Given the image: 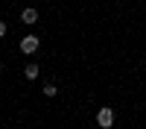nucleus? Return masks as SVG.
<instances>
[{"label":"nucleus","mask_w":146,"mask_h":129,"mask_svg":"<svg viewBox=\"0 0 146 129\" xmlns=\"http://www.w3.org/2000/svg\"><path fill=\"white\" fill-rule=\"evenodd\" d=\"M6 32H9V27H6V21H0V38H3Z\"/></svg>","instance_id":"nucleus-6"},{"label":"nucleus","mask_w":146,"mask_h":129,"mask_svg":"<svg viewBox=\"0 0 146 129\" xmlns=\"http://www.w3.org/2000/svg\"><path fill=\"white\" fill-rule=\"evenodd\" d=\"M38 47H41V41H38V35H23V38H21V53H27V56H32L35 50H38Z\"/></svg>","instance_id":"nucleus-2"},{"label":"nucleus","mask_w":146,"mask_h":129,"mask_svg":"<svg viewBox=\"0 0 146 129\" xmlns=\"http://www.w3.org/2000/svg\"><path fill=\"white\" fill-rule=\"evenodd\" d=\"M21 21H23V23H35V21H38V9H32V6H27V9L21 12Z\"/></svg>","instance_id":"nucleus-3"},{"label":"nucleus","mask_w":146,"mask_h":129,"mask_svg":"<svg viewBox=\"0 0 146 129\" xmlns=\"http://www.w3.org/2000/svg\"><path fill=\"white\" fill-rule=\"evenodd\" d=\"M23 76H27L29 82H35V79L41 76V70H38V65H27V68H23Z\"/></svg>","instance_id":"nucleus-4"},{"label":"nucleus","mask_w":146,"mask_h":129,"mask_svg":"<svg viewBox=\"0 0 146 129\" xmlns=\"http://www.w3.org/2000/svg\"><path fill=\"white\" fill-rule=\"evenodd\" d=\"M96 126L100 129H111L114 126V109L111 106H102V109L96 112Z\"/></svg>","instance_id":"nucleus-1"},{"label":"nucleus","mask_w":146,"mask_h":129,"mask_svg":"<svg viewBox=\"0 0 146 129\" xmlns=\"http://www.w3.org/2000/svg\"><path fill=\"white\" fill-rule=\"evenodd\" d=\"M0 70H3V62H0Z\"/></svg>","instance_id":"nucleus-7"},{"label":"nucleus","mask_w":146,"mask_h":129,"mask_svg":"<svg viewBox=\"0 0 146 129\" xmlns=\"http://www.w3.org/2000/svg\"><path fill=\"white\" fill-rule=\"evenodd\" d=\"M56 94H58V88L53 85V82H47L44 85V97H56Z\"/></svg>","instance_id":"nucleus-5"}]
</instances>
